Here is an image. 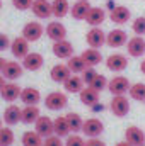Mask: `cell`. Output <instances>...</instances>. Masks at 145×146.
I'll list each match as a JSON object with an SVG mask.
<instances>
[{
  "instance_id": "1",
  "label": "cell",
  "mask_w": 145,
  "mask_h": 146,
  "mask_svg": "<svg viewBox=\"0 0 145 146\" xmlns=\"http://www.w3.org/2000/svg\"><path fill=\"white\" fill-rule=\"evenodd\" d=\"M67 104H68V97H67V94H63L60 90L50 92L44 97V107L48 110H62L67 107Z\"/></svg>"
},
{
  "instance_id": "2",
  "label": "cell",
  "mask_w": 145,
  "mask_h": 146,
  "mask_svg": "<svg viewBox=\"0 0 145 146\" xmlns=\"http://www.w3.org/2000/svg\"><path fill=\"white\" fill-rule=\"evenodd\" d=\"M130 80L123 75H116L108 82V90L111 95H126L130 92Z\"/></svg>"
},
{
  "instance_id": "3",
  "label": "cell",
  "mask_w": 145,
  "mask_h": 146,
  "mask_svg": "<svg viewBox=\"0 0 145 146\" xmlns=\"http://www.w3.org/2000/svg\"><path fill=\"white\" fill-rule=\"evenodd\" d=\"M109 109L113 112V115L116 117H125L130 112V100L126 95H113L111 102H109Z\"/></svg>"
},
{
  "instance_id": "4",
  "label": "cell",
  "mask_w": 145,
  "mask_h": 146,
  "mask_svg": "<svg viewBox=\"0 0 145 146\" xmlns=\"http://www.w3.org/2000/svg\"><path fill=\"white\" fill-rule=\"evenodd\" d=\"M43 34H44V26L41 22H38V21H31V22L24 24L21 36L24 39H28L29 42H34V41H39Z\"/></svg>"
},
{
  "instance_id": "5",
  "label": "cell",
  "mask_w": 145,
  "mask_h": 146,
  "mask_svg": "<svg viewBox=\"0 0 145 146\" xmlns=\"http://www.w3.org/2000/svg\"><path fill=\"white\" fill-rule=\"evenodd\" d=\"M104 131V124L101 119L97 117H89V119H84V126H82V133L87 136V138H99Z\"/></svg>"
},
{
  "instance_id": "6",
  "label": "cell",
  "mask_w": 145,
  "mask_h": 146,
  "mask_svg": "<svg viewBox=\"0 0 145 146\" xmlns=\"http://www.w3.org/2000/svg\"><path fill=\"white\" fill-rule=\"evenodd\" d=\"M44 34L50 37L53 42L63 41V39H67V27H65L60 21H51V22H48V26L44 27Z\"/></svg>"
},
{
  "instance_id": "7",
  "label": "cell",
  "mask_w": 145,
  "mask_h": 146,
  "mask_svg": "<svg viewBox=\"0 0 145 146\" xmlns=\"http://www.w3.org/2000/svg\"><path fill=\"white\" fill-rule=\"evenodd\" d=\"M10 53H12L14 58H17V60H24V58L31 53V51H29V41L24 39L22 36L14 37L12 42H10Z\"/></svg>"
},
{
  "instance_id": "8",
  "label": "cell",
  "mask_w": 145,
  "mask_h": 146,
  "mask_svg": "<svg viewBox=\"0 0 145 146\" xmlns=\"http://www.w3.org/2000/svg\"><path fill=\"white\" fill-rule=\"evenodd\" d=\"M126 66H128V58L123 53H113L106 58V68L109 72H114V73L125 72Z\"/></svg>"
},
{
  "instance_id": "9",
  "label": "cell",
  "mask_w": 145,
  "mask_h": 146,
  "mask_svg": "<svg viewBox=\"0 0 145 146\" xmlns=\"http://www.w3.org/2000/svg\"><path fill=\"white\" fill-rule=\"evenodd\" d=\"M126 51L132 58H142L145 54V39L144 36H133L126 42Z\"/></svg>"
},
{
  "instance_id": "10",
  "label": "cell",
  "mask_w": 145,
  "mask_h": 146,
  "mask_svg": "<svg viewBox=\"0 0 145 146\" xmlns=\"http://www.w3.org/2000/svg\"><path fill=\"white\" fill-rule=\"evenodd\" d=\"M51 51H53V54H55L58 60H68V58L73 56V46H72V42L67 41V39L53 42Z\"/></svg>"
},
{
  "instance_id": "11",
  "label": "cell",
  "mask_w": 145,
  "mask_h": 146,
  "mask_svg": "<svg viewBox=\"0 0 145 146\" xmlns=\"http://www.w3.org/2000/svg\"><path fill=\"white\" fill-rule=\"evenodd\" d=\"M125 141L132 146H144L145 145V133L138 126H128L125 129Z\"/></svg>"
},
{
  "instance_id": "12",
  "label": "cell",
  "mask_w": 145,
  "mask_h": 146,
  "mask_svg": "<svg viewBox=\"0 0 145 146\" xmlns=\"http://www.w3.org/2000/svg\"><path fill=\"white\" fill-rule=\"evenodd\" d=\"M22 73H24V66L21 63H17V61H7L5 66H3L2 75H3V78L7 82H15V80H19L22 76Z\"/></svg>"
},
{
  "instance_id": "13",
  "label": "cell",
  "mask_w": 145,
  "mask_h": 146,
  "mask_svg": "<svg viewBox=\"0 0 145 146\" xmlns=\"http://www.w3.org/2000/svg\"><path fill=\"white\" fill-rule=\"evenodd\" d=\"M128 42V36L123 29H113L106 34V44L109 48H121V46H126Z\"/></svg>"
},
{
  "instance_id": "14",
  "label": "cell",
  "mask_w": 145,
  "mask_h": 146,
  "mask_svg": "<svg viewBox=\"0 0 145 146\" xmlns=\"http://www.w3.org/2000/svg\"><path fill=\"white\" fill-rule=\"evenodd\" d=\"M85 41L89 44V48H101L103 44H106V34L103 33L101 27H91L85 34Z\"/></svg>"
},
{
  "instance_id": "15",
  "label": "cell",
  "mask_w": 145,
  "mask_h": 146,
  "mask_svg": "<svg viewBox=\"0 0 145 146\" xmlns=\"http://www.w3.org/2000/svg\"><path fill=\"white\" fill-rule=\"evenodd\" d=\"M21 87L15 83V82H7L5 83V87L2 88V92H0V97H2V100H5V102H15L17 99H21Z\"/></svg>"
},
{
  "instance_id": "16",
  "label": "cell",
  "mask_w": 145,
  "mask_h": 146,
  "mask_svg": "<svg viewBox=\"0 0 145 146\" xmlns=\"http://www.w3.org/2000/svg\"><path fill=\"white\" fill-rule=\"evenodd\" d=\"M34 131H36L39 136H43V138H48V136L55 134L53 121L48 115H39V119L34 122Z\"/></svg>"
},
{
  "instance_id": "17",
  "label": "cell",
  "mask_w": 145,
  "mask_h": 146,
  "mask_svg": "<svg viewBox=\"0 0 145 146\" xmlns=\"http://www.w3.org/2000/svg\"><path fill=\"white\" fill-rule=\"evenodd\" d=\"M130 17H132V12H130V9L125 7V5H116V7L109 12V19H111L114 24H118V26L126 24V22L130 21Z\"/></svg>"
},
{
  "instance_id": "18",
  "label": "cell",
  "mask_w": 145,
  "mask_h": 146,
  "mask_svg": "<svg viewBox=\"0 0 145 146\" xmlns=\"http://www.w3.org/2000/svg\"><path fill=\"white\" fill-rule=\"evenodd\" d=\"M106 10L101 9V7H91L89 12H87V17H85V22L91 26V27H99L104 21H106Z\"/></svg>"
},
{
  "instance_id": "19",
  "label": "cell",
  "mask_w": 145,
  "mask_h": 146,
  "mask_svg": "<svg viewBox=\"0 0 145 146\" xmlns=\"http://www.w3.org/2000/svg\"><path fill=\"white\" fill-rule=\"evenodd\" d=\"M50 76H51V80L56 82V83H65V82L72 76V72H70V68L67 66V63H56V65L51 68Z\"/></svg>"
},
{
  "instance_id": "20",
  "label": "cell",
  "mask_w": 145,
  "mask_h": 146,
  "mask_svg": "<svg viewBox=\"0 0 145 146\" xmlns=\"http://www.w3.org/2000/svg\"><path fill=\"white\" fill-rule=\"evenodd\" d=\"M43 65H44V58H43V54H39V53H29V54L22 60V66H24V70H28V72H38V70L43 68Z\"/></svg>"
},
{
  "instance_id": "21",
  "label": "cell",
  "mask_w": 145,
  "mask_h": 146,
  "mask_svg": "<svg viewBox=\"0 0 145 146\" xmlns=\"http://www.w3.org/2000/svg\"><path fill=\"white\" fill-rule=\"evenodd\" d=\"M21 102L24 106H38L41 102V92L34 87H26L21 92Z\"/></svg>"
},
{
  "instance_id": "22",
  "label": "cell",
  "mask_w": 145,
  "mask_h": 146,
  "mask_svg": "<svg viewBox=\"0 0 145 146\" xmlns=\"http://www.w3.org/2000/svg\"><path fill=\"white\" fill-rule=\"evenodd\" d=\"M31 10L38 19H50L53 15L51 14V2H48V0H34Z\"/></svg>"
},
{
  "instance_id": "23",
  "label": "cell",
  "mask_w": 145,
  "mask_h": 146,
  "mask_svg": "<svg viewBox=\"0 0 145 146\" xmlns=\"http://www.w3.org/2000/svg\"><path fill=\"white\" fill-rule=\"evenodd\" d=\"M79 97H80V102H82L84 106H87V107H92L94 104L101 102V100H99V99H101V92H97V90L92 88V87H84V90L79 94Z\"/></svg>"
},
{
  "instance_id": "24",
  "label": "cell",
  "mask_w": 145,
  "mask_h": 146,
  "mask_svg": "<svg viewBox=\"0 0 145 146\" xmlns=\"http://www.w3.org/2000/svg\"><path fill=\"white\" fill-rule=\"evenodd\" d=\"M21 107L19 106H15V104H10L7 109L3 110V122L7 124V126H15V124H19L21 122Z\"/></svg>"
},
{
  "instance_id": "25",
  "label": "cell",
  "mask_w": 145,
  "mask_h": 146,
  "mask_svg": "<svg viewBox=\"0 0 145 146\" xmlns=\"http://www.w3.org/2000/svg\"><path fill=\"white\" fill-rule=\"evenodd\" d=\"M80 56L84 58L85 65L87 66H92V68L97 66L99 63H103V54H101V51L97 48H87L85 51H82Z\"/></svg>"
},
{
  "instance_id": "26",
  "label": "cell",
  "mask_w": 145,
  "mask_h": 146,
  "mask_svg": "<svg viewBox=\"0 0 145 146\" xmlns=\"http://www.w3.org/2000/svg\"><path fill=\"white\" fill-rule=\"evenodd\" d=\"M70 7L72 5L68 3V0H53L51 2V14L56 19H63L65 15L70 14Z\"/></svg>"
},
{
  "instance_id": "27",
  "label": "cell",
  "mask_w": 145,
  "mask_h": 146,
  "mask_svg": "<svg viewBox=\"0 0 145 146\" xmlns=\"http://www.w3.org/2000/svg\"><path fill=\"white\" fill-rule=\"evenodd\" d=\"M41 112L38 106H26L24 109L21 110V122L24 124H34L38 119H39Z\"/></svg>"
},
{
  "instance_id": "28",
  "label": "cell",
  "mask_w": 145,
  "mask_h": 146,
  "mask_svg": "<svg viewBox=\"0 0 145 146\" xmlns=\"http://www.w3.org/2000/svg\"><path fill=\"white\" fill-rule=\"evenodd\" d=\"M63 87H65V90H67L68 94H80V92L84 90V87H87V85L84 83V80H82L80 75H72V76L63 83Z\"/></svg>"
},
{
  "instance_id": "29",
  "label": "cell",
  "mask_w": 145,
  "mask_h": 146,
  "mask_svg": "<svg viewBox=\"0 0 145 146\" xmlns=\"http://www.w3.org/2000/svg\"><path fill=\"white\" fill-rule=\"evenodd\" d=\"M89 9H91L89 2H75L72 7H70V15H72L75 21H85Z\"/></svg>"
},
{
  "instance_id": "30",
  "label": "cell",
  "mask_w": 145,
  "mask_h": 146,
  "mask_svg": "<svg viewBox=\"0 0 145 146\" xmlns=\"http://www.w3.org/2000/svg\"><path fill=\"white\" fill-rule=\"evenodd\" d=\"M67 66L70 68V72L72 75H82V72L87 68V65H85V61H84V58L79 54H73L72 58H68L67 60Z\"/></svg>"
},
{
  "instance_id": "31",
  "label": "cell",
  "mask_w": 145,
  "mask_h": 146,
  "mask_svg": "<svg viewBox=\"0 0 145 146\" xmlns=\"http://www.w3.org/2000/svg\"><path fill=\"white\" fill-rule=\"evenodd\" d=\"M53 127H55V134L56 136H60V138H67L68 134H72V131H70V127H68V122H67V119L65 117H56V119H53Z\"/></svg>"
},
{
  "instance_id": "32",
  "label": "cell",
  "mask_w": 145,
  "mask_h": 146,
  "mask_svg": "<svg viewBox=\"0 0 145 146\" xmlns=\"http://www.w3.org/2000/svg\"><path fill=\"white\" fill-rule=\"evenodd\" d=\"M65 119H67V122H68V127H70V131H72V133H75V134L82 133L84 119L80 117V114H77V112H68V114L65 115Z\"/></svg>"
},
{
  "instance_id": "33",
  "label": "cell",
  "mask_w": 145,
  "mask_h": 146,
  "mask_svg": "<svg viewBox=\"0 0 145 146\" xmlns=\"http://www.w3.org/2000/svg\"><path fill=\"white\" fill-rule=\"evenodd\" d=\"M43 141H44V138L39 136L36 131H26L21 138L22 146H43Z\"/></svg>"
},
{
  "instance_id": "34",
  "label": "cell",
  "mask_w": 145,
  "mask_h": 146,
  "mask_svg": "<svg viewBox=\"0 0 145 146\" xmlns=\"http://www.w3.org/2000/svg\"><path fill=\"white\" fill-rule=\"evenodd\" d=\"M130 97L133 99V100H138V102H142L145 104V83L142 82H137V83H133L132 87H130Z\"/></svg>"
},
{
  "instance_id": "35",
  "label": "cell",
  "mask_w": 145,
  "mask_h": 146,
  "mask_svg": "<svg viewBox=\"0 0 145 146\" xmlns=\"http://www.w3.org/2000/svg\"><path fill=\"white\" fill-rule=\"evenodd\" d=\"M14 131L10 127H2L0 129V146H12L14 145Z\"/></svg>"
},
{
  "instance_id": "36",
  "label": "cell",
  "mask_w": 145,
  "mask_h": 146,
  "mask_svg": "<svg viewBox=\"0 0 145 146\" xmlns=\"http://www.w3.org/2000/svg\"><path fill=\"white\" fill-rule=\"evenodd\" d=\"M108 78L104 76V75H99L97 73V76L94 78V82L91 83V85H87V87H92V88H96L97 92H103V90H106L108 88Z\"/></svg>"
},
{
  "instance_id": "37",
  "label": "cell",
  "mask_w": 145,
  "mask_h": 146,
  "mask_svg": "<svg viewBox=\"0 0 145 146\" xmlns=\"http://www.w3.org/2000/svg\"><path fill=\"white\" fill-rule=\"evenodd\" d=\"M135 36H145V17H137L132 24Z\"/></svg>"
},
{
  "instance_id": "38",
  "label": "cell",
  "mask_w": 145,
  "mask_h": 146,
  "mask_svg": "<svg viewBox=\"0 0 145 146\" xmlns=\"http://www.w3.org/2000/svg\"><path fill=\"white\" fill-rule=\"evenodd\" d=\"M65 146H85V139L80 136V134H68L67 139H65Z\"/></svg>"
},
{
  "instance_id": "39",
  "label": "cell",
  "mask_w": 145,
  "mask_h": 146,
  "mask_svg": "<svg viewBox=\"0 0 145 146\" xmlns=\"http://www.w3.org/2000/svg\"><path fill=\"white\" fill-rule=\"evenodd\" d=\"M80 76H82V80H84V83H85V85H91V83L94 82V78L97 76V72H96L92 66H87V68L82 72Z\"/></svg>"
},
{
  "instance_id": "40",
  "label": "cell",
  "mask_w": 145,
  "mask_h": 146,
  "mask_svg": "<svg viewBox=\"0 0 145 146\" xmlns=\"http://www.w3.org/2000/svg\"><path fill=\"white\" fill-rule=\"evenodd\" d=\"M43 146H65V141H62V138H60V136H56V134H51V136L44 138Z\"/></svg>"
},
{
  "instance_id": "41",
  "label": "cell",
  "mask_w": 145,
  "mask_h": 146,
  "mask_svg": "<svg viewBox=\"0 0 145 146\" xmlns=\"http://www.w3.org/2000/svg\"><path fill=\"white\" fill-rule=\"evenodd\" d=\"M34 0H12V5L17 10H31Z\"/></svg>"
},
{
  "instance_id": "42",
  "label": "cell",
  "mask_w": 145,
  "mask_h": 146,
  "mask_svg": "<svg viewBox=\"0 0 145 146\" xmlns=\"http://www.w3.org/2000/svg\"><path fill=\"white\" fill-rule=\"evenodd\" d=\"M10 39L7 34H2L0 33V51H7V49H10Z\"/></svg>"
},
{
  "instance_id": "43",
  "label": "cell",
  "mask_w": 145,
  "mask_h": 146,
  "mask_svg": "<svg viewBox=\"0 0 145 146\" xmlns=\"http://www.w3.org/2000/svg\"><path fill=\"white\" fill-rule=\"evenodd\" d=\"M85 146H106V143L103 139H99V138H89L85 141Z\"/></svg>"
},
{
  "instance_id": "44",
  "label": "cell",
  "mask_w": 145,
  "mask_h": 146,
  "mask_svg": "<svg viewBox=\"0 0 145 146\" xmlns=\"http://www.w3.org/2000/svg\"><path fill=\"white\" fill-rule=\"evenodd\" d=\"M91 109L94 110V112H101V110H104V106H103L101 102H97V104H94V106H92Z\"/></svg>"
},
{
  "instance_id": "45",
  "label": "cell",
  "mask_w": 145,
  "mask_h": 146,
  "mask_svg": "<svg viewBox=\"0 0 145 146\" xmlns=\"http://www.w3.org/2000/svg\"><path fill=\"white\" fill-rule=\"evenodd\" d=\"M5 83H7V80H5V78H3V75L0 73V92H2V88L5 87Z\"/></svg>"
},
{
  "instance_id": "46",
  "label": "cell",
  "mask_w": 145,
  "mask_h": 146,
  "mask_svg": "<svg viewBox=\"0 0 145 146\" xmlns=\"http://www.w3.org/2000/svg\"><path fill=\"white\" fill-rule=\"evenodd\" d=\"M5 63H7V60H5V58H2V56H0V73L3 72V66H5Z\"/></svg>"
},
{
  "instance_id": "47",
  "label": "cell",
  "mask_w": 145,
  "mask_h": 146,
  "mask_svg": "<svg viewBox=\"0 0 145 146\" xmlns=\"http://www.w3.org/2000/svg\"><path fill=\"white\" fill-rule=\"evenodd\" d=\"M114 146H132V145H130L128 141H119V143H116Z\"/></svg>"
},
{
  "instance_id": "48",
  "label": "cell",
  "mask_w": 145,
  "mask_h": 146,
  "mask_svg": "<svg viewBox=\"0 0 145 146\" xmlns=\"http://www.w3.org/2000/svg\"><path fill=\"white\" fill-rule=\"evenodd\" d=\"M140 72H142V73L145 75V60L142 61V63H140Z\"/></svg>"
},
{
  "instance_id": "49",
  "label": "cell",
  "mask_w": 145,
  "mask_h": 146,
  "mask_svg": "<svg viewBox=\"0 0 145 146\" xmlns=\"http://www.w3.org/2000/svg\"><path fill=\"white\" fill-rule=\"evenodd\" d=\"M3 127V119H0V129Z\"/></svg>"
},
{
  "instance_id": "50",
  "label": "cell",
  "mask_w": 145,
  "mask_h": 146,
  "mask_svg": "<svg viewBox=\"0 0 145 146\" xmlns=\"http://www.w3.org/2000/svg\"><path fill=\"white\" fill-rule=\"evenodd\" d=\"M75 2H89V0H75Z\"/></svg>"
},
{
  "instance_id": "51",
  "label": "cell",
  "mask_w": 145,
  "mask_h": 146,
  "mask_svg": "<svg viewBox=\"0 0 145 146\" xmlns=\"http://www.w3.org/2000/svg\"><path fill=\"white\" fill-rule=\"evenodd\" d=\"M0 9H2V0H0Z\"/></svg>"
},
{
  "instance_id": "52",
  "label": "cell",
  "mask_w": 145,
  "mask_h": 146,
  "mask_svg": "<svg viewBox=\"0 0 145 146\" xmlns=\"http://www.w3.org/2000/svg\"><path fill=\"white\" fill-rule=\"evenodd\" d=\"M144 146H145V145H144Z\"/></svg>"
}]
</instances>
